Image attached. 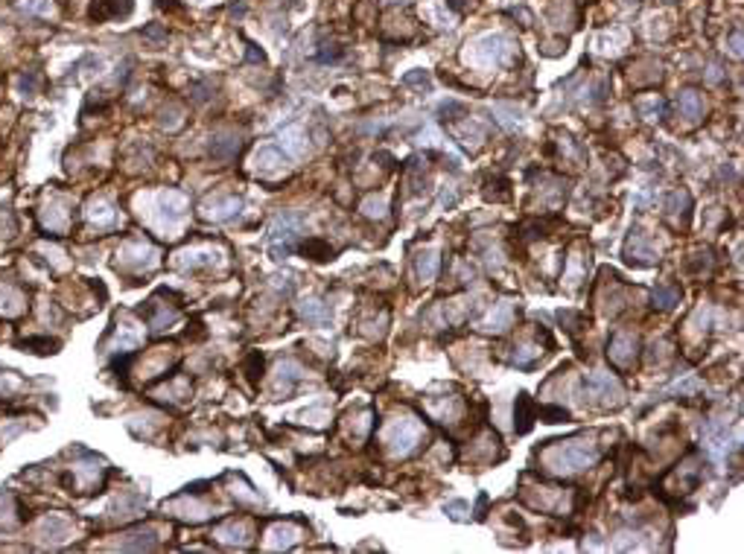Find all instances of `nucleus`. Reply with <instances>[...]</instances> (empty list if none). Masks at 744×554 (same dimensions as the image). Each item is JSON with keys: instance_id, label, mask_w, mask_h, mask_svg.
I'll list each match as a JSON object with an SVG mask.
<instances>
[{"instance_id": "nucleus-1", "label": "nucleus", "mask_w": 744, "mask_h": 554, "mask_svg": "<svg viewBox=\"0 0 744 554\" xmlns=\"http://www.w3.org/2000/svg\"><path fill=\"white\" fill-rule=\"evenodd\" d=\"M596 446L587 438H572V441H554V446H549L543 452V464L552 473H578L596 464Z\"/></svg>"}, {"instance_id": "nucleus-2", "label": "nucleus", "mask_w": 744, "mask_h": 554, "mask_svg": "<svg viewBox=\"0 0 744 554\" xmlns=\"http://www.w3.org/2000/svg\"><path fill=\"white\" fill-rule=\"evenodd\" d=\"M584 382H587V391H590V397L599 406H619L622 403V385H619V380L610 371H593V374H587Z\"/></svg>"}, {"instance_id": "nucleus-3", "label": "nucleus", "mask_w": 744, "mask_h": 554, "mask_svg": "<svg viewBox=\"0 0 744 554\" xmlns=\"http://www.w3.org/2000/svg\"><path fill=\"white\" fill-rule=\"evenodd\" d=\"M418 441H420V426L415 420H409V417L397 420L391 426V432H388V446H391L394 455H409L418 446Z\"/></svg>"}, {"instance_id": "nucleus-4", "label": "nucleus", "mask_w": 744, "mask_h": 554, "mask_svg": "<svg viewBox=\"0 0 744 554\" xmlns=\"http://www.w3.org/2000/svg\"><path fill=\"white\" fill-rule=\"evenodd\" d=\"M298 231H301V219H298V216H281V219L274 222L272 234H269L272 251H274L277 257L289 254V251H292V245H295V236H298Z\"/></svg>"}, {"instance_id": "nucleus-5", "label": "nucleus", "mask_w": 744, "mask_h": 554, "mask_svg": "<svg viewBox=\"0 0 744 554\" xmlns=\"http://www.w3.org/2000/svg\"><path fill=\"white\" fill-rule=\"evenodd\" d=\"M120 263L123 266H129V268H152L155 263H158V251L152 249L149 242H143V239H138V242H126L120 249Z\"/></svg>"}, {"instance_id": "nucleus-6", "label": "nucleus", "mask_w": 744, "mask_h": 554, "mask_svg": "<svg viewBox=\"0 0 744 554\" xmlns=\"http://www.w3.org/2000/svg\"><path fill=\"white\" fill-rule=\"evenodd\" d=\"M625 260L634 263V266H645V268H648V266H657L660 254H657L654 245L645 239L642 231H634V234L628 236V245H625Z\"/></svg>"}, {"instance_id": "nucleus-7", "label": "nucleus", "mask_w": 744, "mask_h": 554, "mask_svg": "<svg viewBox=\"0 0 744 554\" xmlns=\"http://www.w3.org/2000/svg\"><path fill=\"white\" fill-rule=\"evenodd\" d=\"M505 38L502 36H482L473 50H470V58L479 61V65H493V61H500L505 56Z\"/></svg>"}, {"instance_id": "nucleus-8", "label": "nucleus", "mask_w": 744, "mask_h": 554, "mask_svg": "<svg viewBox=\"0 0 744 554\" xmlns=\"http://www.w3.org/2000/svg\"><path fill=\"white\" fill-rule=\"evenodd\" d=\"M607 356H610V362L619 365V367L634 365V359H636V338H634L631 333H616V335L610 338Z\"/></svg>"}, {"instance_id": "nucleus-9", "label": "nucleus", "mask_w": 744, "mask_h": 554, "mask_svg": "<svg viewBox=\"0 0 744 554\" xmlns=\"http://www.w3.org/2000/svg\"><path fill=\"white\" fill-rule=\"evenodd\" d=\"M140 318L152 327V330H164L167 324H172L178 318L175 306H167V303H158V298L146 300V306H140Z\"/></svg>"}, {"instance_id": "nucleus-10", "label": "nucleus", "mask_w": 744, "mask_h": 554, "mask_svg": "<svg viewBox=\"0 0 744 554\" xmlns=\"http://www.w3.org/2000/svg\"><path fill=\"white\" fill-rule=\"evenodd\" d=\"M132 15V0H94L91 4V18L94 21H117Z\"/></svg>"}, {"instance_id": "nucleus-11", "label": "nucleus", "mask_w": 744, "mask_h": 554, "mask_svg": "<svg viewBox=\"0 0 744 554\" xmlns=\"http://www.w3.org/2000/svg\"><path fill=\"white\" fill-rule=\"evenodd\" d=\"M239 199L237 196H225V199H210L207 204H205V216L207 219H213V222H225V219H231V216H237L239 213Z\"/></svg>"}, {"instance_id": "nucleus-12", "label": "nucleus", "mask_w": 744, "mask_h": 554, "mask_svg": "<svg viewBox=\"0 0 744 554\" xmlns=\"http://www.w3.org/2000/svg\"><path fill=\"white\" fill-rule=\"evenodd\" d=\"M237 152H239L237 135H213V137H210V158H213V161L228 164V161L237 158Z\"/></svg>"}, {"instance_id": "nucleus-13", "label": "nucleus", "mask_w": 744, "mask_h": 554, "mask_svg": "<svg viewBox=\"0 0 744 554\" xmlns=\"http://www.w3.org/2000/svg\"><path fill=\"white\" fill-rule=\"evenodd\" d=\"M41 222L50 234H65L68 231V210L61 202H50L44 210H41Z\"/></svg>"}, {"instance_id": "nucleus-14", "label": "nucleus", "mask_w": 744, "mask_h": 554, "mask_svg": "<svg viewBox=\"0 0 744 554\" xmlns=\"http://www.w3.org/2000/svg\"><path fill=\"white\" fill-rule=\"evenodd\" d=\"M301 318L321 327V324L330 321V306L324 300H319V298H306V300H301Z\"/></svg>"}, {"instance_id": "nucleus-15", "label": "nucleus", "mask_w": 744, "mask_h": 554, "mask_svg": "<svg viewBox=\"0 0 744 554\" xmlns=\"http://www.w3.org/2000/svg\"><path fill=\"white\" fill-rule=\"evenodd\" d=\"M514 324V306L511 303H496L493 306V313L485 318V330H493V333H502V330H508Z\"/></svg>"}, {"instance_id": "nucleus-16", "label": "nucleus", "mask_w": 744, "mask_h": 554, "mask_svg": "<svg viewBox=\"0 0 744 554\" xmlns=\"http://www.w3.org/2000/svg\"><path fill=\"white\" fill-rule=\"evenodd\" d=\"M534 414H537V409H534V399L529 397V394H520L517 397V432L522 435V432H529L532 429V423H534Z\"/></svg>"}, {"instance_id": "nucleus-17", "label": "nucleus", "mask_w": 744, "mask_h": 554, "mask_svg": "<svg viewBox=\"0 0 744 554\" xmlns=\"http://www.w3.org/2000/svg\"><path fill=\"white\" fill-rule=\"evenodd\" d=\"M703 446L709 449V455L715 458V461H724V455L730 452L727 432H724V429H706V435H703Z\"/></svg>"}, {"instance_id": "nucleus-18", "label": "nucleus", "mask_w": 744, "mask_h": 554, "mask_svg": "<svg viewBox=\"0 0 744 554\" xmlns=\"http://www.w3.org/2000/svg\"><path fill=\"white\" fill-rule=\"evenodd\" d=\"M184 210H187V199H184L181 193L167 190V193L161 196V213H164V216H167L170 222H178Z\"/></svg>"}, {"instance_id": "nucleus-19", "label": "nucleus", "mask_w": 744, "mask_h": 554, "mask_svg": "<svg viewBox=\"0 0 744 554\" xmlns=\"http://www.w3.org/2000/svg\"><path fill=\"white\" fill-rule=\"evenodd\" d=\"M68 531H71V522H68L65 516H56V513H50V516L41 522V537H47V540H53V543L65 540V537H68Z\"/></svg>"}, {"instance_id": "nucleus-20", "label": "nucleus", "mask_w": 744, "mask_h": 554, "mask_svg": "<svg viewBox=\"0 0 744 554\" xmlns=\"http://www.w3.org/2000/svg\"><path fill=\"white\" fill-rule=\"evenodd\" d=\"M254 164H257V169H266V172H272V169H277V167H284L286 164V155L277 146H263L257 155H254Z\"/></svg>"}, {"instance_id": "nucleus-21", "label": "nucleus", "mask_w": 744, "mask_h": 554, "mask_svg": "<svg viewBox=\"0 0 744 554\" xmlns=\"http://www.w3.org/2000/svg\"><path fill=\"white\" fill-rule=\"evenodd\" d=\"M85 216L94 222V225H111V222H114V207H111L105 199H94V202L88 204Z\"/></svg>"}, {"instance_id": "nucleus-22", "label": "nucleus", "mask_w": 744, "mask_h": 554, "mask_svg": "<svg viewBox=\"0 0 744 554\" xmlns=\"http://www.w3.org/2000/svg\"><path fill=\"white\" fill-rule=\"evenodd\" d=\"M0 313L4 315H21L24 313V298L12 286H0Z\"/></svg>"}, {"instance_id": "nucleus-23", "label": "nucleus", "mask_w": 744, "mask_h": 554, "mask_svg": "<svg viewBox=\"0 0 744 554\" xmlns=\"http://www.w3.org/2000/svg\"><path fill=\"white\" fill-rule=\"evenodd\" d=\"M666 210H668V216H683V222H686L689 210H692V196H689L686 190H674V193L668 196Z\"/></svg>"}, {"instance_id": "nucleus-24", "label": "nucleus", "mask_w": 744, "mask_h": 554, "mask_svg": "<svg viewBox=\"0 0 744 554\" xmlns=\"http://www.w3.org/2000/svg\"><path fill=\"white\" fill-rule=\"evenodd\" d=\"M216 537L225 540V543L245 545L248 543V526H245V522H228V526H222L219 531H216Z\"/></svg>"}, {"instance_id": "nucleus-25", "label": "nucleus", "mask_w": 744, "mask_h": 554, "mask_svg": "<svg viewBox=\"0 0 744 554\" xmlns=\"http://www.w3.org/2000/svg\"><path fill=\"white\" fill-rule=\"evenodd\" d=\"M680 111H683V117H689V120H698L703 114V100H701L698 90H683V94H680Z\"/></svg>"}, {"instance_id": "nucleus-26", "label": "nucleus", "mask_w": 744, "mask_h": 554, "mask_svg": "<svg viewBox=\"0 0 744 554\" xmlns=\"http://www.w3.org/2000/svg\"><path fill=\"white\" fill-rule=\"evenodd\" d=\"M537 359H540V347H534V345H520V347H514V353H511V362H514L517 367H532Z\"/></svg>"}, {"instance_id": "nucleus-27", "label": "nucleus", "mask_w": 744, "mask_h": 554, "mask_svg": "<svg viewBox=\"0 0 744 554\" xmlns=\"http://www.w3.org/2000/svg\"><path fill=\"white\" fill-rule=\"evenodd\" d=\"M677 303H680V289H674V286H657L654 289V306H660V310H674Z\"/></svg>"}, {"instance_id": "nucleus-28", "label": "nucleus", "mask_w": 744, "mask_h": 554, "mask_svg": "<svg viewBox=\"0 0 744 554\" xmlns=\"http://www.w3.org/2000/svg\"><path fill=\"white\" fill-rule=\"evenodd\" d=\"M418 274L423 281H432L438 274V254L435 251H420L418 254Z\"/></svg>"}, {"instance_id": "nucleus-29", "label": "nucleus", "mask_w": 744, "mask_h": 554, "mask_svg": "<svg viewBox=\"0 0 744 554\" xmlns=\"http://www.w3.org/2000/svg\"><path fill=\"white\" fill-rule=\"evenodd\" d=\"M301 251H304L306 257H313V260H330V257H333L330 245L321 242V239H306V242L301 245Z\"/></svg>"}, {"instance_id": "nucleus-30", "label": "nucleus", "mask_w": 744, "mask_h": 554, "mask_svg": "<svg viewBox=\"0 0 744 554\" xmlns=\"http://www.w3.org/2000/svg\"><path fill=\"white\" fill-rule=\"evenodd\" d=\"M269 537H274V540H269V548H289L292 543H295V537H298V531L295 528H284V526H277Z\"/></svg>"}, {"instance_id": "nucleus-31", "label": "nucleus", "mask_w": 744, "mask_h": 554, "mask_svg": "<svg viewBox=\"0 0 744 554\" xmlns=\"http://www.w3.org/2000/svg\"><path fill=\"white\" fill-rule=\"evenodd\" d=\"M668 391H671V394H701V391H703V382H701L695 374H686L683 380H677Z\"/></svg>"}, {"instance_id": "nucleus-32", "label": "nucleus", "mask_w": 744, "mask_h": 554, "mask_svg": "<svg viewBox=\"0 0 744 554\" xmlns=\"http://www.w3.org/2000/svg\"><path fill=\"white\" fill-rule=\"evenodd\" d=\"M636 108H639V114H642L645 120H657V117L663 114V100H657V97H648V100H639V103H636Z\"/></svg>"}, {"instance_id": "nucleus-33", "label": "nucleus", "mask_w": 744, "mask_h": 554, "mask_svg": "<svg viewBox=\"0 0 744 554\" xmlns=\"http://www.w3.org/2000/svg\"><path fill=\"white\" fill-rule=\"evenodd\" d=\"M199 263H213V254L210 251H184L178 266H199Z\"/></svg>"}, {"instance_id": "nucleus-34", "label": "nucleus", "mask_w": 744, "mask_h": 554, "mask_svg": "<svg viewBox=\"0 0 744 554\" xmlns=\"http://www.w3.org/2000/svg\"><path fill=\"white\" fill-rule=\"evenodd\" d=\"M277 380H286V382H292V380H301V367L295 365V362H281L277 365Z\"/></svg>"}, {"instance_id": "nucleus-35", "label": "nucleus", "mask_w": 744, "mask_h": 554, "mask_svg": "<svg viewBox=\"0 0 744 554\" xmlns=\"http://www.w3.org/2000/svg\"><path fill=\"white\" fill-rule=\"evenodd\" d=\"M540 417H546V423H564L569 420V414L564 409H540Z\"/></svg>"}, {"instance_id": "nucleus-36", "label": "nucleus", "mask_w": 744, "mask_h": 554, "mask_svg": "<svg viewBox=\"0 0 744 554\" xmlns=\"http://www.w3.org/2000/svg\"><path fill=\"white\" fill-rule=\"evenodd\" d=\"M383 207H386V202H383V199H368V202L362 204L365 216H383Z\"/></svg>"}, {"instance_id": "nucleus-37", "label": "nucleus", "mask_w": 744, "mask_h": 554, "mask_svg": "<svg viewBox=\"0 0 744 554\" xmlns=\"http://www.w3.org/2000/svg\"><path fill=\"white\" fill-rule=\"evenodd\" d=\"M143 36H146V38H155V41H161V38H167V29L158 26V23H149V26L143 29Z\"/></svg>"}, {"instance_id": "nucleus-38", "label": "nucleus", "mask_w": 744, "mask_h": 554, "mask_svg": "<svg viewBox=\"0 0 744 554\" xmlns=\"http://www.w3.org/2000/svg\"><path fill=\"white\" fill-rule=\"evenodd\" d=\"M36 88H38V82H36V76H33V73L21 79V90H24V97H33V94H36Z\"/></svg>"}, {"instance_id": "nucleus-39", "label": "nucleus", "mask_w": 744, "mask_h": 554, "mask_svg": "<svg viewBox=\"0 0 744 554\" xmlns=\"http://www.w3.org/2000/svg\"><path fill=\"white\" fill-rule=\"evenodd\" d=\"M406 85H423V88H429V76L423 73V70H418V73H409L406 79H403Z\"/></svg>"}, {"instance_id": "nucleus-40", "label": "nucleus", "mask_w": 744, "mask_h": 554, "mask_svg": "<svg viewBox=\"0 0 744 554\" xmlns=\"http://www.w3.org/2000/svg\"><path fill=\"white\" fill-rule=\"evenodd\" d=\"M730 53L738 58L741 56V29H733V36H730Z\"/></svg>"}, {"instance_id": "nucleus-41", "label": "nucleus", "mask_w": 744, "mask_h": 554, "mask_svg": "<svg viewBox=\"0 0 744 554\" xmlns=\"http://www.w3.org/2000/svg\"><path fill=\"white\" fill-rule=\"evenodd\" d=\"M625 4H639V0H625Z\"/></svg>"}, {"instance_id": "nucleus-42", "label": "nucleus", "mask_w": 744, "mask_h": 554, "mask_svg": "<svg viewBox=\"0 0 744 554\" xmlns=\"http://www.w3.org/2000/svg\"><path fill=\"white\" fill-rule=\"evenodd\" d=\"M196 4H207V0H196Z\"/></svg>"}]
</instances>
